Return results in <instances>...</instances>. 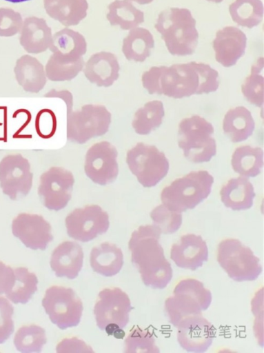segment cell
I'll return each instance as SVG.
<instances>
[{"mask_svg": "<svg viewBox=\"0 0 264 353\" xmlns=\"http://www.w3.org/2000/svg\"><path fill=\"white\" fill-rule=\"evenodd\" d=\"M218 72L208 64L191 61L171 66H153L143 73V86L150 94L181 99L216 91Z\"/></svg>", "mask_w": 264, "mask_h": 353, "instance_id": "6da1fadb", "label": "cell"}, {"mask_svg": "<svg viewBox=\"0 0 264 353\" xmlns=\"http://www.w3.org/2000/svg\"><path fill=\"white\" fill-rule=\"evenodd\" d=\"M160 230L154 225H141L131 235L128 248L132 262L143 283L154 289H163L171 281L172 269L159 243Z\"/></svg>", "mask_w": 264, "mask_h": 353, "instance_id": "7a4b0ae2", "label": "cell"}, {"mask_svg": "<svg viewBox=\"0 0 264 353\" xmlns=\"http://www.w3.org/2000/svg\"><path fill=\"white\" fill-rule=\"evenodd\" d=\"M154 27L171 54L186 56L194 52L199 33L190 10L170 8L163 10L159 14Z\"/></svg>", "mask_w": 264, "mask_h": 353, "instance_id": "3957f363", "label": "cell"}, {"mask_svg": "<svg viewBox=\"0 0 264 353\" xmlns=\"http://www.w3.org/2000/svg\"><path fill=\"white\" fill-rule=\"evenodd\" d=\"M213 183V176L206 170L190 172L163 189L162 203L180 213L193 209L209 196Z\"/></svg>", "mask_w": 264, "mask_h": 353, "instance_id": "277c9868", "label": "cell"}, {"mask_svg": "<svg viewBox=\"0 0 264 353\" xmlns=\"http://www.w3.org/2000/svg\"><path fill=\"white\" fill-rule=\"evenodd\" d=\"M214 127L203 117L193 115L179 125L178 145L185 157L191 162H208L216 153Z\"/></svg>", "mask_w": 264, "mask_h": 353, "instance_id": "5b68a950", "label": "cell"}, {"mask_svg": "<svg viewBox=\"0 0 264 353\" xmlns=\"http://www.w3.org/2000/svg\"><path fill=\"white\" fill-rule=\"evenodd\" d=\"M212 302L211 292L200 281L188 278L181 280L173 296L165 301V311L169 321L176 327L184 318L202 314Z\"/></svg>", "mask_w": 264, "mask_h": 353, "instance_id": "8992f818", "label": "cell"}, {"mask_svg": "<svg viewBox=\"0 0 264 353\" xmlns=\"http://www.w3.org/2000/svg\"><path fill=\"white\" fill-rule=\"evenodd\" d=\"M128 295L119 288L101 290L94 307L97 325L116 338H123V328L129 322L132 310Z\"/></svg>", "mask_w": 264, "mask_h": 353, "instance_id": "52a82bcc", "label": "cell"}, {"mask_svg": "<svg viewBox=\"0 0 264 353\" xmlns=\"http://www.w3.org/2000/svg\"><path fill=\"white\" fill-rule=\"evenodd\" d=\"M216 259L229 277L236 281L256 280L262 272L259 259L236 239H225L219 243Z\"/></svg>", "mask_w": 264, "mask_h": 353, "instance_id": "ba28073f", "label": "cell"}, {"mask_svg": "<svg viewBox=\"0 0 264 353\" xmlns=\"http://www.w3.org/2000/svg\"><path fill=\"white\" fill-rule=\"evenodd\" d=\"M111 113L105 106L85 104L80 110L67 114V139L83 144L92 138L104 135L109 130Z\"/></svg>", "mask_w": 264, "mask_h": 353, "instance_id": "9c48e42d", "label": "cell"}, {"mask_svg": "<svg viewBox=\"0 0 264 353\" xmlns=\"http://www.w3.org/2000/svg\"><path fill=\"white\" fill-rule=\"evenodd\" d=\"M126 163L138 181L145 188L156 185L167 174L169 161L156 146L138 143L126 154Z\"/></svg>", "mask_w": 264, "mask_h": 353, "instance_id": "30bf717a", "label": "cell"}, {"mask_svg": "<svg viewBox=\"0 0 264 353\" xmlns=\"http://www.w3.org/2000/svg\"><path fill=\"white\" fill-rule=\"evenodd\" d=\"M42 305L50 321L61 330L75 327L80 322L83 303L72 288L50 287L45 291Z\"/></svg>", "mask_w": 264, "mask_h": 353, "instance_id": "8fae6325", "label": "cell"}, {"mask_svg": "<svg viewBox=\"0 0 264 353\" xmlns=\"http://www.w3.org/2000/svg\"><path fill=\"white\" fill-rule=\"evenodd\" d=\"M74 183V178L70 170L62 167H51L40 176L38 194L45 208L59 211L70 200Z\"/></svg>", "mask_w": 264, "mask_h": 353, "instance_id": "7c38bea8", "label": "cell"}, {"mask_svg": "<svg viewBox=\"0 0 264 353\" xmlns=\"http://www.w3.org/2000/svg\"><path fill=\"white\" fill-rule=\"evenodd\" d=\"M68 236L81 242H88L109 228L108 214L98 205L76 208L65 219Z\"/></svg>", "mask_w": 264, "mask_h": 353, "instance_id": "4fadbf2b", "label": "cell"}, {"mask_svg": "<svg viewBox=\"0 0 264 353\" xmlns=\"http://www.w3.org/2000/svg\"><path fill=\"white\" fill-rule=\"evenodd\" d=\"M32 181L30 162L21 154H8L0 161V188L10 199L28 195Z\"/></svg>", "mask_w": 264, "mask_h": 353, "instance_id": "5bb4252c", "label": "cell"}, {"mask_svg": "<svg viewBox=\"0 0 264 353\" xmlns=\"http://www.w3.org/2000/svg\"><path fill=\"white\" fill-rule=\"evenodd\" d=\"M118 152L110 142L102 141L87 150L84 171L94 183L105 185L116 180L119 174Z\"/></svg>", "mask_w": 264, "mask_h": 353, "instance_id": "9a60e30c", "label": "cell"}, {"mask_svg": "<svg viewBox=\"0 0 264 353\" xmlns=\"http://www.w3.org/2000/svg\"><path fill=\"white\" fill-rule=\"evenodd\" d=\"M177 341L187 352H204L212 345L216 329L201 314L183 319L176 327Z\"/></svg>", "mask_w": 264, "mask_h": 353, "instance_id": "2e32d148", "label": "cell"}, {"mask_svg": "<svg viewBox=\"0 0 264 353\" xmlns=\"http://www.w3.org/2000/svg\"><path fill=\"white\" fill-rule=\"evenodd\" d=\"M12 231L27 247L44 250L53 239L51 225L39 214L20 213L12 221Z\"/></svg>", "mask_w": 264, "mask_h": 353, "instance_id": "e0dca14e", "label": "cell"}, {"mask_svg": "<svg viewBox=\"0 0 264 353\" xmlns=\"http://www.w3.org/2000/svg\"><path fill=\"white\" fill-rule=\"evenodd\" d=\"M212 45L216 61L224 67H230L244 55L247 37L239 28L226 26L216 32Z\"/></svg>", "mask_w": 264, "mask_h": 353, "instance_id": "ac0fdd59", "label": "cell"}, {"mask_svg": "<svg viewBox=\"0 0 264 353\" xmlns=\"http://www.w3.org/2000/svg\"><path fill=\"white\" fill-rule=\"evenodd\" d=\"M170 258L179 268L196 270L207 261V246L201 235L186 234L172 245Z\"/></svg>", "mask_w": 264, "mask_h": 353, "instance_id": "d6986e66", "label": "cell"}, {"mask_svg": "<svg viewBox=\"0 0 264 353\" xmlns=\"http://www.w3.org/2000/svg\"><path fill=\"white\" fill-rule=\"evenodd\" d=\"M119 70L120 65L116 55L105 51L93 54L83 66L86 79L99 87L112 85L118 79Z\"/></svg>", "mask_w": 264, "mask_h": 353, "instance_id": "ffe728a7", "label": "cell"}, {"mask_svg": "<svg viewBox=\"0 0 264 353\" xmlns=\"http://www.w3.org/2000/svg\"><path fill=\"white\" fill-rule=\"evenodd\" d=\"M49 49L59 61L73 63L83 58L87 51V42L79 32L65 28L52 35Z\"/></svg>", "mask_w": 264, "mask_h": 353, "instance_id": "44dd1931", "label": "cell"}, {"mask_svg": "<svg viewBox=\"0 0 264 353\" xmlns=\"http://www.w3.org/2000/svg\"><path fill=\"white\" fill-rule=\"evenodd\" d=\"M83 252L81 246L72 241H63L52 252L50 267L58 277L76 278L83 266Z\"/></svg>", "mask_w": 264, "mask_h": 353, "instance_id": "7402d4cb", "label": "cell"}, {"mask_svg": "<svg viewBox=\"0 0 264 353\" xmlns=\"http://www.w3.org/2000/svg\"><path fill=\"white\" fill-rule=\"evenodd\" d=\"M19 33V43L28 53L39 54L49 49L52 30L44 19L35 16L26 17Z\"/></svg>", "mask_w": 264, "mask_h": 353, "instance_id": "603a6c76", "label": "cell"}, {"mask_svg": "<svg viewBox=\"0 0 264 353\" xmlns=\"http://www.w3.org/2000/svg\"><path fill=\"white\" fill-rule=\"evenodd\" d=\"M14 72L19 85L28 92L38 93L47 82L44 66L29 54H23L17 60Z\"/></svg>", "mask_w": 264, "mask_h": 353, "instance_id": "cb8c5ba5", "label": "cell"}, {"mask_svg": "<svg viewBox=\"0 0 264 353\" xmlns=\"http://www.w3.org/2000/svg\"><path fill=\"white\" fill-rule=\"evenodd\" d=\"M47 14L65 27L78 25L87 16V0H43Z\"/></svg>", "mask_w": 264, "mask_h": 353, "instance_id": "d4e9b609", "label": "cell"}, {"mask_svg": "<svg viewBox=\"0 0 264 353\" xmlns=\"http://www.w3.org/2000/svg\"><path fill=\"white\" fill-rule=\"evenodd\" d=\"M221 200L233 210H245L253 205L254 189L250 181L238 176L230 179L220 190Z\"/></svg>", "mask_w": 264, "mask_h": 353, "instance_id": "484cf974", "label": "cell"}, {"mask_svg": "<svg viewBox=\"0 0 264 353\" xmlns=\"http://www.w3.org/2000/svg\"><path fill=\"white\" fill-rule=\"evenodd\" d=\"M90 262L94 272L105 276H112L121 270L123 255L115 244L105 242L92 249Z\"/></svg>", "mask_w": 264, "mask_h": 353, "instance_id": "4316f807", "label": "cell"}, {"mask_svg": "<svg viewBox=\"0 0 264 353\" xmlns=\"http://www.w3.org/2000/svg\"><path fill=\"white\" fill-rule=\"evenodd\" d=\"M255 123L250 110L243 106L229 110L223 121L224 133L234 142H241L250 137Z\"/></svg>", "mask_w": 264, "mask_h": 353, "instance_id": "83f0119b", "label": "cell"}, {"mask_svg": "<svg viewBox=\"0 0 264 353\" xmlns=\"http://www.w3.org/2000/svg\"><path fill=\"white\" fill-rule=\"evenodd\" d=\"M154 47V41L152 33L143 28H134L123 39L122 52L129 61L143 62L150 56Z\"/></svg>", "mask_w": 264, "mask_h": 353, "instance_id": "f1b7e54d", "label": "cell"}, {"mask_svg": "<svg viewBox=\"0 0 264 353\" xmlns=\"http://www.w3.org/2000/svg\"><path fill=\"white\" fill-rule=\"evenodd\" d=\"M231 164L234 172L243 176H256L263 165V150L259 147L240 146L235 149Z\"/></svg>", "mask_w": 264, "mask_h": 353, "instance_id": "f546056e", "label": "cell"}, {"mask_svg": "<svg viewBox=\"0 0 264 353\" xmlns=\"http://www.w3.org/2000/svg\"><path fill=\"white\" fill-rule=\"evenodd\" d=\"M106 18L111 26H119L128 30L144 22V13L137 9L130 0H115L108 6Z\"/></svg>", "mask_w": 264, "mask_h": 353, "instance_id": "4dcf8cb0", "label": "cell"}, {"mask_svg": "<svg viewBox=\"0 0 264 353\" xmlns=\"http://www.w3.org/2000/svg\"><path fill=\"white\" fill-rule=\"evenodd\" d=\"M14 281L11 288L5 293L14 303H26L37 290L38 279L36 274L24 267L13 268Z\"/></svg>", "mask_w": 264, "mask_h": 353, "instance_id": "1f68e13d", "label": "cell"}, {"mask_svg": "<svg viewBox=\"0 0 264 353\" xmlns=\"http://www.w3.org/2000/svg\"><path fill=\"white\" fill-rule=\"evenodd\" d=\"M164 115L163 103L151 101L136 111L132 125L136 133L146 135L160 126Z\"/></svg>", "mask_w": 264, "mask_h": 353, "instance_id": "d6a6232c", "label": "cell"}, {"mask_svg": "<svg viewBox=\"0 0 264 353\" xmlns=\"http://www.w3.org/2000/svg\"><path fill=\"white\" fill-rule=\"evenodd\" d=\"M229 11L233 21L243 27L252 28L263 20L261 0H235L230 5Z\"/></svg>", "mask_w": 264, "mask_h": 353, "instance_id": "836d02e7", "label": "cell"}, {"mask_svg": "<svg viewBox=\"0 0 264 353\" xmlns=\"http://www.w3.org/2000/svg\"><path fill=\"white\" fill-rule=\"evenodd\" d=\"M46 342L45 330L36 325L21 327L14 337V346L21 352H40Z\"/></svg>", "mask_w": 264, "mask_h": 353, "instance_id": "e575fe53", "label": "cell"}, {"mask_svg": "<svg viewBox=\"0 0 264 353\" xmlns=\"http://www.w3.org/2000/svg\"><path fill=\"white\" fill-rule=\"evenodd\" d=\"M263 58L261 57L252 65L250 75L241 85V91L245 99L257 107H263Z\"/></svg>", "mask_w": 264, "mask_h": 353, "instance_id": "d590c367", "label": "cell"}, {"mask_svg": "<svg viewBox=\"0 0 264 353\" xmlns=\"http://www.w3.org/2000/svg\"><path fill=\"white\" fill-rule=\"evenodd\" d=\"M84 64L83 58L73 63H64L51 55L45 66L46 77L52 81H70L83 70Z\"/></svg>", "mask_w": 264, "mask_h": 353, "instance_id": "8d00e7d4", "label": "cell"}, {"mask_svg": "<svg viewBox=\"0 0 264 353\" xmlns=\"http://www.w3.org/2000/svg\"><path fill=\"white\" fill-rule=\"evenodd\" d=\"M125 352H159L155 339L149 330L134 326L125 340Z\"/></svg>", "mask_w": 264, "mask_h": 353, "instance_id": "74e56055", "label": "cell"}, {"mask_svg": "<svg viewBox=\"0 0 264 353\" xmlns=\"http://www.w3.org/2000/svg\"><path fill=\"white\" fill-rule=\"evenodd\" d=\"M153 225L161 234H170L176 232L182 224L181 213L169 210L163 204L154 208L150 212Z\"/></svg>", "mask_w": 264, "mask_h": 353, "instance_id": "f35d334b", "label": "cell"}, {"mask_svg": "<svg viewBox=\"0 0 264 353\" xmlns=\"http://www.w3.org/2000/svg\"><path fill=\"white\" fill-rule=\"evenodd\" d=\"M23 22L19 12L9 8H0V37H10L20 32Z\"/></svg>", "mask_w": 264, "mask_h": 353, "instance_id": "ab89813d", "label": "cell"}, {"mask_svg": "<svg viewBox=\"0 0 264 353\" xmlns=\"http://www.w3.org/2000/svg\"><path fill=\"white\" fill-rule=\"evenodd\" d=\"M13 313L12 304L0 296V344L6 342L14 332Z\"/></svg>", "mask_w": 264, "mask_h": 353, "instance_id": "60d3db41", "label": "cell"}, {"mask_svg": "<svg viewBox=\"0 0 264 353\" xmlns=\"http://www.w3.org/2000/svg\"><path fill=\"white\" fill-rule=\"evenodd\" d=\"M56 351L57 352H94L84 341L76 337L62 340L57 345Z\"/></svg>", "mask_w": 264, "mask_h": 353, "instance_id": "b9f144b4", "label": "cell"}, {"mask_svg": "<svg viewBox=\"0 0 264 353\" xmlns=\"http://www.w3.org/2000/svg\"><path fill=\"white\" fill-rule=\"evenodd\" d=\"M14 277L13 268L0 261V294L6 293L11 288Z\"/></svg>", "mask_w": 264, "mask_h": 353, "instance_id": "7bdbcfd3", "label": "cell"}, {"mask_svg": "<svg viewBox=\"0 0 264 353\" xmlns=\"http://www.w3.org/2000/svg\"><path fill=\"white\" fill-rule=\"evenodd\" d=\"M44 97H59L63 99L67 105V114L72 111V95L68 90H52L47 92Z\"/></svg>", "mask_w": 264, "mask_h": 353, "instance_id": "ee69618b", "label": "cell"}, {"mask_svg": "<svg viewBox=\"0 0 264 353\" xmlns=\"http://www.w3.org/2000/svg\"><path fill=\"white\" fill-rule=\"evenodd\" d=\"M134 1L140 5H145L150 3L153 0H130Z\"/></svg>", "mask_w": 264, "mask_h": 353, "instance_id": "f6af8a7d", "label": "cell"}, {"mask_svg": "<svg viewBox=\"0 0 264 353\" xmlns=\"http://www.w3.org/2000/svg\"><path fill=\"white\" fill-rule=\"evenodd\" d=\"M5 1L16 3L25 2V1H30V0H5Z\"/></svg>", "mask_w": 264, "mask_h": 353, "instance_id": "bcb514c9", "label": "cell"}, {"mask_svg": "<svg viewBox=\"0 0 264 353\" xmlns=\"http://www.w3.org/2000/svg\"><path fill=\"white\" fill-rule=\"evenodd\" d=\"M207 1H213V2H215V3H220V2H221L223 0H207Z\"/></svg>", "mask_w": 264, "mask_h": 353, "instance_id": "7dc6e473", "label": "cell"}]
</instances>
